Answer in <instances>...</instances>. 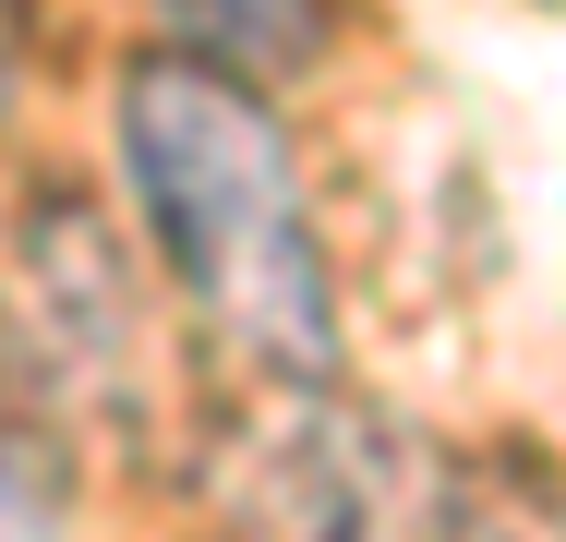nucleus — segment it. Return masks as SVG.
I'll list each match as a JSON object with an SVG mask.
<instances>
[{
  "instance_id": "f257e3e1",
  "label": "nucleus",
  "mask_w": 566,
  "mask_h": 542,
  "mask_svg": "<svg viewBox=\"0 0 566 542\" xmlns=\"http://www.w3.org/2000/svg\"><path fill=\"white\" fill-rule=\"evenodd\" d=\"M120 169L169 290L241 374H338V278L314 241V194L290 121L206 49H145L120 73Z\"/></svg>"
},
{
  "instance_id": "f03ea898",
  "label": "nucleus",
  "mask_w": 566,
  "mask_h": 542,
  "mask_svg": "<svg viewBox=\"0 0 566 542\" xmlns=\"http://www.w3.org/2000/svg\"><path fill=\"white\" fill-rule=\"evenodd\" d=\"M218 507L241 542H543L531 482L386 410H349L326 374H265L253 423H229L218 446Z\"/></svg>"
},
{
  "instance_id": "7ed1b4c3",
  "label": "nucleus",
  "mask_w": 566,
  "mask_h": 542,
  "mask_svg": "<svg viewBox=\"0 0 566 542\" xmlns=\"http://www.w3.org/2000/svg\"><path fill=\"white\" fill-rule=\"evenodd\" d=\"M181 49H206L229 73H302V61H326V37H338V0H145Z\"/></svg>"
},
{
  "instance_id": "20e7f679",
  "label": "nucleus",
  "mask_w": 566,
  "mask_h": 542,
  "mask_svg": "<svg viewBox=\"0 0 566 542\" xmlns=\"http://www.w3.org/2000/svg\"><path fill=\"white\" fill-rule=\"evenodd\" d=\"M61 507V458H49V423L24 410V374L0 362V542H24Z\"/></svg>"
},
{
  "instance_id": "39448f33",
  "label": "nucleus",
  "mask_w": 566,
  "mask_h": 542,
  "mask_svg": "<svg viewBox=\"0 0 566 542\" xmlns=\"http://www.w3.org/2000/svg\"><path fill=\"white\" fill-rule=\"evenodd\" d=\"M24 37H36V0H0V108L24 85Z\"/></svg>"
}]
</instances>
